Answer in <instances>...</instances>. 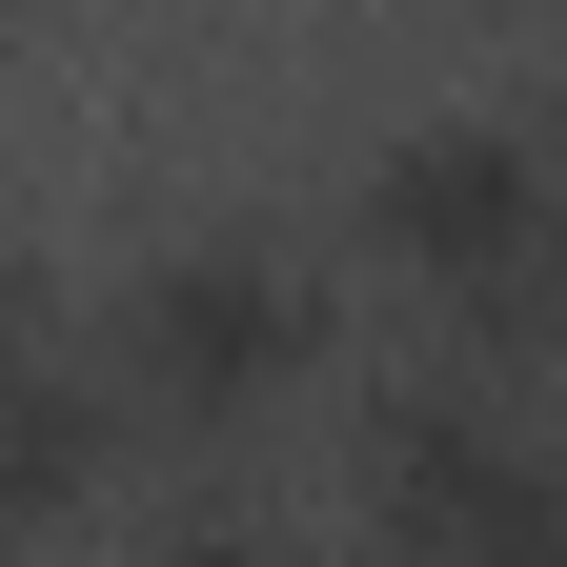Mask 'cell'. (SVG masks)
<instances>
[{"mask_svg":"<svg viewBox=\"0 0 567 567\" xmlns=\"http://www.w3.org/2000/svg\"><path fill=\"white\" fill-rule=\"evenodd\" d=\"M365 244L446 305L466 365H547V305H567V142L527 102H425L365 142Z\"/></svg>","mask_w":567,"mask_h":567,"instance_id":"6da1fadb","label":"cell"},{"mask_svg":"<svg viewBox=\"0 0 567 567\" xmlns=\"http://www.w3.org/2000/svg\"><path fill=\"white\" fill-rule=\"evenodd\" d=\"M82 365L122 385V425L224 446V425H264L284 385L324 365V244H284L264 203H224V224H163V244L102 284V344H82Z\"/></svg>","mask_w":567,"mask_h":567,"instance_id":"7a4b0ae2","label":"cell"},{"mask_svg":"<svg viewBox=\"0 0 567 567\" xmlns=\"http://www.w3.org/2000/svg\"><path fill=\"white\" fill-rule=\"evenodd\" d=\"M41 344H61V324H41V284H21V264H0V385H21V365H41Z\"/></svg>","mask_w":567,"mask_h":567,"instance_id":"277c9868","label":"cell"},{"mask_svg":"<svg viewBox=\"0 0 567 567\" xmlns=\"http://www.w3.org/2000/svg\"><path fill=\"white\" fill-rule=\"evenodd\" d=\"M547 365H567V305H547Z\"/></svg>","mask_w":567,"mask_h":567,"instance_id":"5b68a950","label":"cell"},{"mask_svg":"<svg viewBox=\"0 0 567 567\" xmlns=\"http://www.w3.org/2000/svg\"><path fill=\"white\" fill-rule=\"evenodd\" d=\"M142 567H305V527H284L244 466H183L163 507H142Z\"/></svg>","mask_w":567,"mask_h":567,"instance_id":"3957f363","label":"cell"}]
</instances>
